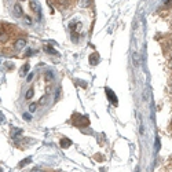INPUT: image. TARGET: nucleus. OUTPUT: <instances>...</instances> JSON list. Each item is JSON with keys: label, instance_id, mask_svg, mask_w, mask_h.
Returning a JSON list of instances; mask_svg holds the SVG:
<instances>
[{"label": "nucleus", "instance_id": "1", "mask_svg": "<svg viewBox=\"0 0 172 172\" xmlns=\"http://www.w3.org/2000/svg\"><path fill=\"white\" fill-rule=\"evenodd\" d=\"M73 123H75V125H77V127H87V125L90 124V120L87 116L75 114V116H73Z\"/></svg>", "mask_w": 172, "mask_h": 172}, {"label": "nucleus", "instance_id": "2", "mask_svg": "<svg viewBox=\"0 0 172 172\" xmlns=\"http://www.w3.org/2000/svg\"><path fill=\"white\" fill-rule=\"evenodd\" d=\"M26 46V40L25 39H17L14 42V50L15 51H21L22 48H25Z\"/></svg>", "mask_w": 172, "mask_h": 172}, {"label": "nucleus", "instance_id": "3", "mask_svg": "<svg viewBox=\"0 0 172 172\" xmlns=\"http://www.w3.org/2000/svg\"><path fill=\"white\" fill-rule=\"evenodd\" d=\"M105 91H106V95H108L109 101H112V103H113V105H117V98H116V95H114V92L112 91L110 88H106Z\"/></svg>", "mask_w": 172, "mask_h": 172}, {"label": "nucleus", "instance_id": "4", "mask_svg": "<svg viewBox=\"0 0 172 172\" xmlns=\"http://www.w3.org/2000/svg\"><path fill=\"white\" fill-rule=\"evenodd\" d=\"M99 61H101L99 54L94 53V54H91V55H90V64H91V65H97V64H99Z\"/></svg>", "mask_w": 172, "mask_h": 172}, {"label": "nucleus", "instance_id": "5", "mask_svg": "<svg viewBox=\"0 0 172 172\" xmlns=\"http://www.w3.org/2000/svg\"><path fill=\"white\" fill-rule=\"evenodd\" d=\"M31 7H32V11H35L37 15H40V6H39V3H37V0H32L31 2Z\"/></svg>", "mask_w": 172, "mask_h": 172}, {"label": "nucleus", "instance_id": "6", "mask_svg": "<svg viewBox=\"0 0 172 172\" xmlns=\"http://www.w3.org/2000/svg\"><path fill=\"white\" fill-rule=\"evenodd\" d=\"M13 11H14V14L17 15V17H22L24 15V10H22V7H21V4H15Z\"/></svg>", "mask_w": 172, "mask_h": 172}, {"label": "nucleus", "instance_id": "7", "mask_svg": "<svg viewBox=\"0 0 172 172\" xmlns=\"http://www.w3.org/2000/svg\"><path fill=\"white\" fill-rule=\"evenodd\" d=\"M70 145H72V141H70L69 138H64V139H61V147L66 149V147H69Z\"/></svg>", "mask_w": 172, "mask_h": 172}, {"label": "nucleus", "instance_id": "8", "mask_svg": "<svg viewBox=\"0 0 172 172\" xmlns=\"http://www.w3.org/2000/svg\"><path fill=\"white\" fill-rule=\"evenodd\" d=\"M53 79H54V73L51 72V70H48V72L44 73V80L46 81H51Z\"/></svg>", "mask_w": 172, "mask_h": 172}, {"label": "nucleus", "instance_id": "9", "mask_svg": "<svg viewBox=\"0 0 172 172\" xmlns=\"http://www.w3.org/2000/svg\"><path fill=\"white\" fill-rule=\"evenodd\" d=\"M22 134V130H20V128H13L11 130V136L13 138H17L18 135H21Z\"/></svg>", "mask_w": 172, "mask_h": 172}, {"label": "nucleus", "instance_id": "10", "mask_svg": "<svg viewBox=\"0 0 172 172\" xmlns=\"http://www.w3.org/2000/svg\"><path fill=\"white\" fill-rule=\"evenodd\" d=\"M31 161H32V158H31V157H28V158H25V160H22V161H21V163H20V165H18V167H20V168H22V167H26L29 163H31Z\"/></svg>", "mask_w": 172, "mask_h": 172}, {"label": "nucleus", "instance_id": "11", "mask_svg": "<svg viewBox=\"0 0 172 172\" xmlns=\"http://www.w3.org/2000/svg\"><path fill=\"white\" fill-rule=\"evenodd\" d=\"M88 4H90V0H79V6H80L81 9L88 7Z\"/></svg>", "mask_w": 172, "mask_h": 172}, {"label": "nucleus", "instance_id": "12", "mask_svg": "<svg viewBox=\"0 0 172 172\" xmlns=\"http://www.w3.org/2000/svg\"><path fill=\"white\" fill-rule=\"evenodd\" d=\"M43 50H44V51H47L48 54H55V53H57V51L54 50V48L51 47V46H48V44H47V46H44V47H43Z\"/></svg>", "mask_w": 172, "mask_h": 172}, {"label": "nucleus", "instance_id": "13", "mask_svg": "<svg viewBox=\"0 0 172 172\" xmlns=\"http://www.w3.org/2000/svg\"><path fill=\"white\" fill-rule=\"evenodd\" d=\"M33 94H35V90L33 88H29L28 92H26V95H25V99H31V98L33 97Z\"/></svg>", "mask_w": 172, "mask_h": 172}, {"label": "nucleus", "instance_id": "14", "mask_svg": "<svg viewBox=\"0 0 172 172\" xmlns=\"http://www.w3.org/2000/svg\"><path fill=\"white\" fill-rule=\"evenodd\" d=\"M36 110H37V103H32V105L29 106V112H31V113H35Z\"/></svg>", "mask_w": 172, "mask_h": 172}, {"label": "nucleus", "instance_id": "15", "mask_svg": "<svg viewBox=\"0 0 172 172\" xmlns=\"http://www.w3.org/2000/svg\"><path fill=\"white\" fill-rule=\"evenodd\" d=\"M28 70H29V65L25 64V65H24V68L21 69V73H22V75H26V73H28Z\"/></svg>", "mask_w": 172, "mask_h": 172}, {"label": "nucleus", "instance_id": "16", "mask_svg": "<svg viewBox=\"0 0 172 172\" xmlns=\"http://www.w3.org/2000/svg\"><path fill=\"white\" fill-rule=\"evenodd\" d=\"M72 40H73V42H75V43H77V40H79V35H76L75 32H73V33H72Z\"/></svg>", "mask_w": 172, "mask_h": 172}, {"label": "nucleus", "instance_id": "17", "mask_svg": "<svg viewBox=\"0 0 172 172\" xmlns=\"http://www.w3.org/2000/svg\"><path fill=\"white\" fill-rule=\"evenodd\" d=\"M24 21H25V24H28V25H31V24H32V21H31V18H29V17H25V20H24Z\"/></svg>", "mask_w": 172, "mask_h": 172}, {"label": "nucleus", "instance_id": "18", "mask_svg": "<svg viewBox=\"0 0 172 172\" xmlns=\"http://www.w3.org/2000/svg\"><path fill=\"white\" fill-rule=\"evenodd\" d=\"M33 54H35L33 50H28V54H26V57H31V55H33Z\"/></svg>", "mask_w": 172, "mask_h": 172}, {"label": "nucleus", "instance_id": "19", "mask_svg": "<svg viewBox=\"0 0 172 172\" xmlns=\"http://www.w3.org/2000/svg\"><path fill=\"white\" fill-rule=\"evenodd\" d=\"M24 117H25L26 121H29V120H31V116H29V114H24Z\"/></svg>", "mask_w": 172, "mask_h": 172}, {"label": "nucleus", "instance_id": "20", "mask_svg": "<svg viewBox=\"0 0 172 172\" xmlns=\"http://www.w3.org/2000/svg\"><path fill=\"white\" fill-rule=\"evenodd\" d=\"M3 121H4V116L0 113V123H3Z\"/></svg>", "mask_w": 172, "mask_h": 172}, {"label": "nucleus", "instance_id": "21", "mask_svg": "<svg viewBox=\"0 0 172 172\" xmlns=\"http://www.w3.org/2000/svg\"><path fill=\"white\" fill-rule=\"evenodd\" d=\"M32 79H33V75H32V73H31V75H29V76H28V81H31V80H32Z\"/></svg>", "mask_w": 172, "mask_h": 172}, {"label": "nucleus", "instance_id": "22", "mask_svg": "<svg viewBox=\"0 0 172 172\" xmlns=\"http://www.w3.org/2000/svg\"><path fill=\"white\" fill-rule=\"evenodd\" d=\"M32 172H44V171H42V169H39V168H36V169H33Z\"/></svg>", "mask_w": 172, "mask_h": 172}, {"label": "nucleus", "instance_id": "23", "mask_svg": "<svg viewBox=\"0 0 172 172\" xmlns=\"http://www.w3.org/2000/svg\"><path fill=\"white\" fill-rule=\"evenodd\" d=\"M0 172H3V171H2V168H0Z\"/></svg>", "mask_w": 172, "mask_h": 172}, {"label": "nucleus", "instance_id": "24", "mask_svg": "<svg viewBox=\"0 0 172 172\" xmlns=\"http://www.w3.org/2000/svg\"><path fill=\"white\" fill-rule=\"evenodd\" d=\"M171 65H172V61H171Z\"/></svg>", "mask_w": 172, "mask_h": 172}, {"label": "nucleus", "instance_id": "25", "mask_svg": "<svg viewBox=\"0 0 172 172\" xmlns=\"http://www.w3.org/2000/svg\"><path fill=\"white\" fill-rule=\"evenodd\" d=\"M22 2H24V0H22Z\"/></svg>", "mask_w": 172, "mask_h": 172}]
</instances>
